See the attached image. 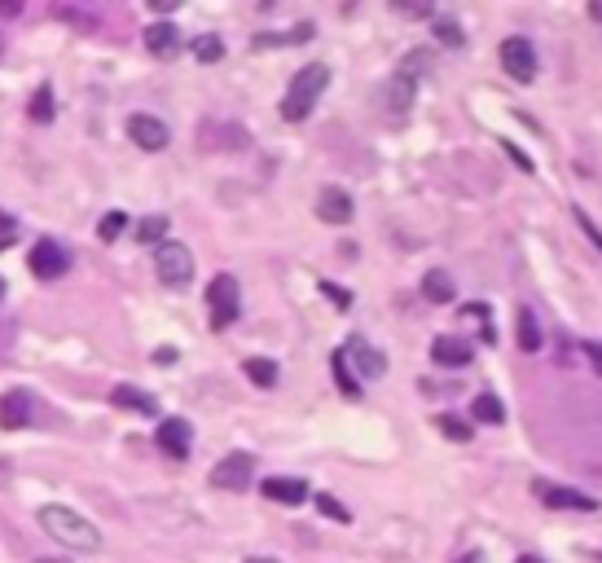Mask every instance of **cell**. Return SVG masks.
<instances>
[{
	"label": "cell",
	"instance_id": "cell-1",
	"mask_svg": "<svg viewBox=\"0 0 602 563\" xmlns=\"http://www.w3.org/2000/svg\"><path fill=\"white\" fill-rule=\"evenodd\" d=\"M36 520H40V528L53 537V542H62V546H71V550H97V546H102V533H97V528L88 524L80 511H71V506L49 502V506H40Z\"/></svg>",
	"mask_w": 602,
	"mask_h": 563
},
{
	"label": "cell",
	"instance_id": "cell-2",
	"mask_svg": "<svg viewBox=\"0 0 602 563\" xmlns=\"http://www.w3.org/2000/svg\"><path fill=\"white\" fill-rule=\"evenodd\" d=\"M326 84H330V66L326 62L299 66L291 88H286V97H282V119H286V124H304V119L312 115V106L321 102V93H326Z\"/></svg>",
	"mask_w": 602,
	"mask_h": 563
},
{
	"label": "cell",
	"instance_id": "cell-3",
	"mask_svg": "<svg viewBox=\"0 0 602 563\" xmlns=\"http://www.w3.org/2000/svg\"><path fill=\"white\" fill-rule=\"evenodd\" d=\"M207 308H211V330H225L238 322L242 313V291H238V278L233 273H216L207 282Z\"/></svg>",
	"mask_w": 602,
	"mask_h": 563
},
{
	"label": "cell",
	"instance_id": "cell-4",
	"mask_svg": "<svg viewBox=\"0 0 602 563\" xmlns=\"http://www.w3.org/2000/svg\"><path fill=\"white\" fill-rule=\"evenodd\" d=\"M154 269H159L163 286H185L189 278H194V251H189L185 242L163 238L159 247H154Z\"/></svg>",
	"mask_w": 602,
	"mask_h": 563
},
{
	"label": "cell",
	"instance_id": "cell-5",
	"mask_svg": "<svg viewBox=\"0 0 602 563\" xmlns=\"http://www.w3.org/2000/svg\"><path fill=\"white\" fill-rule=\"evenodd\" d=\"M497 58H501V71L519 84H528L532 75H537V49H532L528 36H506L497 49Z\"/></svg>",
	"mask_w": 602,
	"mask_h": 563
},
{
	"label": "cell",
	"instance_id": "cell-6",
	"mask_svg": "<svg viewBox=\"0 0 602 563\" xmlns=\"http://www.w3.org/2000/svg\"><path fill=\"white\" fill-rule=\"evenodd\" d=\"M27 264H31V273H36L40 282H53V278H66L71 273V251L62 247V242H53V238H44V242H36L31 247V256H27Z\"/></svg>",
	"mask_w": 602,
	"mask_h": 563
},
{
	"label": "cell",
	"instance_id": "cell-7",
	"mask_svg": "<svg viewBox=\"0 0 602 563\" xmlns=\"http://www.w3.org/2000/svg\"><path fill=\"white\" fill-rule=\"evenodd\" d=\"M255 480V458L251 454H229V458H220L216 467H211V484L216 489H225V493H242L247 484Z\"/></svg>",
	"mask_w": 602,
	"mask_h": 563
},
{
	"label": "cell",
	"instance_id": "cell-8",
	"mask_svg": "<svg viewBox=\"0 0 602 563\" xmlns=\"http://www.w3.org/2000/svg\"><path fill=\"white\" fill-rule=\"evenodd\" d=\"M36 418H40V401H36V392H27V388H14L0 401V427H9V432H22V427H36Z\"/></svg>",
	"mask_w": 602,
	"mask_h": 563
},
{
	"label": "cell",
	"instance_id": "cell-9",
	"mask_svg": "<svg viewBox=\"0 0 602 563\" xmlns=\"http://www.w3.org/2000/svg\"><path fill=\"white\" fill-rule=\"evenodd\" d=\"M128 141L137 150H146V154H159V150H167L172 132H167V124L159 115H132L128 119Z\"/></svg>",
	"mask_w": 602,
	"mask_h": 563
},
{
	"label": "cell",
	"instance_id": "cell-10",
	"mask_svg": "<svg viewBox=\"0 0 602 563\" xmlns=\"http://www.w3.org/2000/svg\"><path fill=\"white\" fill-rule=\"evenodd\" d=\"M317 216L326 220V225H348V220L356 216L352 194L343 190V185H326V190L317 194Z\"/></svg>",
	"mask_w": 602,
	"mask_h": 563
},
{
	"label": "cell",
	"instance_id": "cell-11",
	"mask_svg": "<svg viewBox=\"0 0 602 563\" xmlns=\"http://www.w3.org/2000/svg\"><path fill=\"white\" fill-rule=\"evenodd\" d=\"M471 344H466L462 335H436L431 339V361L444 370H462V366H471Z\"/></svg>",
	"mask_w": 602,
	"mask_h": 563
},
{
	"label": "cell",
	"instance_id": "cell-12",
	"mask_svg": "<svg viewBox=\"0 0 602 563\" xmlns=\"http://www.w3.org/2000/svg\"><path fill=\"white\" fill-rule=\"evenodd\" d=\"M541 502L545 506H559V511H598V498L594 493H581V489H563V484H537Z\"/></svg>",
	"mask_w": 602,
	"mask_h": 563
},
{
	"label": "cell",
	"instance_id": "cell-13",
	"mask_svg": "<svg viewBox=\"0 0 602 563\" xmlns=\"http://www.w3.org/2000/svg\"><path fill=\"white\" fill-rule=\"evenodd\" d=\"M154 445H159L163 454H172V458H185L189 445H194V432H189L185 418H163L159 432H154Z\"/></svg>",
	"mask_w": 602,
	"mask_h": 563
},
{
	"label": "cell",
	"instance_id": "cell-14",
	"mask_svg": "<svg viewBox=\"0 0 602 563\" xmlns=\"http://www.w3.org/2000/svg\"><path fill=\"white\" fill-rule=\"evenodd\" d=\"M343 357H352L356 366H361L365 379H378V374H387V357L370 344V339H361V335H352L348 344H343Z\"/></svg>",
	"mask_w": 602,
	"mask_h": 563
},
{
	"label": "cell",
	"instance_id": "cell-15",
	"mask_svg": "<svg viewBox=\"0 0 602 563\" xmlns=\"http://www.w3.org/2000/svg\"><path fill=\"white\" fill-rule=\"evenodd\" d=\"M146 49L154 58H176V53L185 49V36L172 27V22H150L146 27Z\"/></svg>",
	"mask_w": 602,
	"mask_h": 563
},
{
	"label": "cell",
	"instance_id": "cell-16",
	"mask_svg": "<svg viewBox=\"0 0 602 563\" xmlns=\"http://www.w3.org/2000/svg\"><path fill=\"white\" fill-rule=\"evenodd\" d=\"M264 489V498L269 502H282V506H299V502H308V484L304 480H295V476H269L260 484Z\"/></svg>",
	"mask_w": 602,
	"mask_h": 563
},
{
	"label": "cell",
	"instance_id": "cell-17",
	"mask_svg": "<svg viewBox=\"0 0 602 563\" xmlns=\"http://www.w3.org/2000/svg\"><path fill=\"white\" fill-rule=\"evenodd\" d=\"M110 401L119 405V410H137V414H159V396H150V392H141V388H132V383H119L115 392H110Z\"/></svg>",
	"mask_w": 602,
	"mask_h": 563
},
{
	"label": "cell",
	"instance_id": "cell-18",
	"mask_svg": "<svg viewBox=\"0 0 602 563\" xmlns=\"http://www.w3.org/2000/svg\"><path fill=\"white\" fill-rule=\"evenodd\" d=\"M515 339H519V352H541V344H545V335H541V317L532 313L528 304L519 308V326H515Z\"/></svg>",
	"mask_w": 602,
	"mask_h": 563
},
{
	"label": "cell",
	"instance_id": "cell-19",
	"mask_svg": "<svg viewBox=\"0 0 602 563\" xmlns=\"http://www.w3.org/2000/svg\"><path fill=\"white\" fill-rule=\"evenodd\" d=\"M422 300H427V304H453L457 300V282L444 269H431L427 278H422Z\"/></svg>",
	"mask_w": 602,
	"mask_h": 563
},
{
	"label": "cell",
	"instance_id": "cell-20",
	"mask_svg": "<svg viewBox=\"0 0 602 563\" xmlns=\"http://www.w3.org/2000/svg\"><path fill=\"white\" fill-rule=\"evenodd\" d=\"M471 418L475 423H506V405H501V396H493V392H479L475 401H471Z\"/></svg>",
	"mask_w": 602,
	"mask_h": 563
},
{
	"label": "cell",
	"instance_id": "cell-21",
	"mask_svg": "<svg viewBox=\"0 0 602 563\" xmlns=\"http://www.w3.org/2000/svg\"><path fill=\"white\" fill-rule=\"evenodd\" d=\"M312 40V22H299L295 31H264V36H255V49H277V44H304Z\"/></svg>",
	"mask_w": 602,
	"mask_h": 563
},
{
	"label": "cell",
	"instance_id": "cell-22",
	"mask_svg": "<svg viewBox=\"0 0 602 563\" xmlns=\"http://www.w3.org/2000/svg\"><path fill=\"white\" fill-rule=\"evenodd\" d=\"M247 379L255 383V388H277V379H282V370H277V361L269 357H247Z\"/></svg>",
	"mask_w": 602,
	"mask_h": 563
},
{
	"label": "cell",
	"instance_id": "cell-23",
	"mask_svg": "<svg viewBox=\"0 0 602 563\" xmlns=\"http://www.w3.org/2000/svg\"><path fill=\"white\" fill-rule=\"evenodd\" d=\"M427 71H431V53L427 49H409L405 58H400V66H396V75H400V80H409V84H418Z\"/></svg>",
	"mask_w": 602,
	"mask_h": 563
},
{
	"label": "cell",
	"instance_id": "cell-24",
	"mask_svg": "<svg viewBox=\"0 0 602 563\" xmlns=\"http://www.w3.org/2000/svg\"><path fill=\"white\" fill-rule=\"evenodd\" d=\"M414 88L418 84H409V80H400V75H392V84H387V106H392V115L400 119L409 106H414Z\"/></svg>",
	"mask_w": 602,
	"mask_h": 563
},
{
	"label": "cell",
	"instance_id": "cell-25",
	"mask_svg": "<svg viewBox=\"0 0 602 563\" xmlns=\"http://www.w3.org/2000/svg\"><path fill=\"white\" fill-rule=\"evenodd\" d=\"M27 115L36 119V124H49L53 119V88L44 84V88H36V93H31V106H27Z\"/></svg>",
	"mask_w": 602,
	"mask_h": 563
},
{
	"label": "cell",
	"instance_id": "cell-26",
	"mask_svg": "<svg viewBox=\"0 0 602 563\" xmlns=\"http://www.w3.org/2000/svg\"><path fill=\"white\" fill-rule=\"evenodd\" d=\"M312 502H317V511H321V515H326V520H339V524H352V511H348V506H343L339 498H334V493H317V498H312Z\"/></svg>",
	"mask_w": 602,
	"mask_h": 563
},
{
	"label": "cell",
	"instance_id": "cell-27",
	"mask_svg": "<svg viewBox=\"0 0 602 563\" xmlns=\"http://www.w3.org/2000/svg\"><path fill=\"white\" fill-rule=\"evenodd\" d=\"M163 234H167V216H146V220L137 225V238L146 242V247H159Z\"/></svg>",
	"mask_w": 602,
	"mask_h": 563
},
{
	"label": "cell",
	"instance_id": "cell-28",
	"mask_svg": "<svg viewBox=\"0 0 602 563\" xmlns=\"http://www.w3.org/2000/svg\"><path fill=\"white\" fill-rule=\"evenodd\" d=\"M194 58L198 62H220V58H225V40H220V36H198L194 40Z\"/></svg>",
	"mask_w": 602,
	"mask_h": 563
},
{
	"label": "cell",
	"instance_id": "cell-29",
	"mask_svg": "<svg viewBox=\"0 0 602 563\" xmlns=\"http://www.w3.org/2000/svg\"><path fill=\"white\" fill-rule=\"evenodd\" d=\"M436 40H440V44H449V49H462V44H466V31L457 27L453 18H444V14H440V18H436Z\"/></svg>",
	"mask_w": 602,
	"mask_h": 563
},
{
	"label": "cell",
	"instance_id": "cell-30",
	"mask_svg": "<svg viewBox=\"0 0 602 563\" xmlns=\"http://www.w3.org/2000/svg\"><path fill=\"white\" fill-rule=\"evenodd\" d=\"M334 379H339V392L343 396H352V401L361 396V383L348 374V357H343V352H334Z\"/></svg>",
	"mask_w": 602,
	"mask_h": 563
},
{
	"label": "cell",
	"instance_id": "cell-31",
	"mask_svg": "<svg viewBox=\"0 0 602 563\" xmlns=\"http://www.w3.org/2000/svg\"><path fill=\"white\" fill-rule=\"evenodd\" d=\"M436 423H440V432H444V436H449V440H462V445L475 436V427H471V423H462L457 414H440Z\"/></svg>",
	"mask_w": 602,
	"mask_h": 563
},
{
	"label": "cell",
	"instance_id": "cell-32",
	"mask_svg": "<svg viewBox=\"0 0 602 563\" xmlns=\"http://www.w3.org/2000/svg\"><path fill=\"white\" fill-rule=\"evenodd\" d=\"M124 229H128V216H124V212H106L102 225H97V238H102V242H115L119 234H124Z\"/></svg>",
	"mask_w": 602,
	"mask_h": 563
},
{
	"label": "cell",
	"instance_id": "cell-33",
	"mask_svg": "<svg viewBox=\"0 0 602 563\" xmlns=\"http://www.w3.org/2000/svg\"><path fill=\"white\" fill-rule=\"evenodd\" d=\"M576 225H581V229H585V238H589V242H594V247L602 251V229L594 225V220H589V212H581V207H576Z\"/></svg>",
	"mask_w": 602,
	"mask_h": 563
},
{
	"label": "cell",
	"instance_id": "cell-34",
	"mask_svg": "<svg viewBox=\"0 0 602 563\" xmlns=\"http://www.w3.org/2000/svg\"><path fill=\"white\" fill-rule=\"evenodd\" d=\"M14 238H18V225H14L9 216H0V251L14 247Z\"/></svg>",
	"mask_w": 602,
	"mask_h": 563
},
{
	"label": "cell",
	"instance_id": "cell-35",
	"mask_svg": "<svg viewBox=\"0 0 602 563\" xmlns=\"http://www.w3.org/2000/svg\"><path fill=\"white\" fill-rule=\"evenodd\" d=\"M58 18H66V22H75V27H88V31L97 27L93 18H88V14H75V9H58Z\"/></svg>",
	"mask_w": 602,
	"mask_h": 563
},
{
	"label": "cell",
	"instance_id": "cell-36",
	"mask_svg": "<svg viewBox=\"0 0 602 563\" xmlns=\"http://www.w3.org/2000/svg\"><path fill=\"white\" fill-rule=\"evenodd\" d=\"M18 14H22L18 0H0V18H18Z\"/></svg>",
	"mask_w": 602,
	"mask_h": 563
},
{
	"label": "cell",
	"instance_id": "cell-37",
	"mask_svg": "<svg viewBox=\"0 0 602 563\" xmlns=\"http://www.w3.org/2000/svg\"><path fill=\"white\" fill-rule=\"evenodd\" d=\"M321 291H326V295H330V300H334V304H352V300H348V295H343V291H339V286H330V282H321Z\"/></svg>",
	"mask_w": 602,
	"mask_h": 563
},
{
	"label": "cell",
	"instance_id": "cell-38",
	"mask_svg": "<svg viewBox=\"0 0 602 563\" xmlns=\"http://www.w3.org/2000/svg\"><path fill=\"white\" fill-rule=\"evenodd\" d=\"M506 150H510V159H515V163H519V168H523V172H532V159H528V154H519L515 146H510V141H506Z\"/></svg>",
	"mask_w": 602,
	"mask_h": 563
},
{
	"label": "cell",
	"instance_id": "cell-39",
	"mask_svg": "<svg viewBox=\"0 0 602 563\" xmlns=\"http://www.w3.org/2000/svg\"><path fill=\"white\" fill-rule=\"evenodd\" d=\"M585 352H589V361H594V366H598V370H602V344H589V348H585Z\"/></svg>",
	"mask_w": 602,
	"mask_h": 563
},
{
	"label": "cell",
	"instance_id": "cell-40",
	"mask_svg": "<svg viewBox=\"0 0 602 563\" xmlns=\"http://www.w3.org/2000/svg\"><path fill=\"white\" fill-rule=\"evenodd\" d=\"M462 563H484V555H479V550H466Z\"/></svg>",
	"mask_w": 602,
	"mask_h": 563
},
{
	"label": "cell",
	"instance_id": "cell-41",
	"mask_svg": "<svg viewBox=\"0 0 602 563\" xmlns=\"http://www.w3.org/2000/svg\"><path fill=\"white\" fill-rule=\"evenodd\" d=\"M247 563H277V559H269V555H251Z\"/></svg>",
	"mask_w": 602,
	"mask_h": 563
},
{
	"label": "cell",
	"instance_id": "cell-42",
	"mask_svg": "<svg viewBox=\"0 0 602 563\" xmlns=\"http://www.w3.org/2000/svg\"><path fill=\"white\" fill-rule=\"evenodd\" d=\"M515 563H541V559H537V555H519Z\"/></svg>",
	"mask_w": 602,
	"mask_h": 563
},
{
	"label": "cell",
	"instance_id": "cell-43",
	"mask_svg": "<svg viewBox=\"0 0 602 563\" xmlns=\"http://www.w3.org/2000/svg\"><path fill=\"white\" fill-rule=\"evenodd\" d=\"M589 14H594V18H598V22H602V5H594V9H589Z\"/></svg>",
	"mask_w": 602,
	"mask_h": 563
},
{
	"label": "cell",
	"instance_id": "cell-44",
	"mask_svg": "<svg viewBox=\"0 0 602 563\" xmlns=\"http://www.w3.org/2000/svg\"><path fill=\"white\" fill-rule=\"evenodd\" d=\"M36 563H66V559H36Z\"/></svg>",
	"mask_w": 602,
	"mask_h": 563
},
{
	"label": "cell",
	"instance_id": "cell-45",
	"mask_svg": "<svg viewBox=\"0 0 602 563\" xmlns=\"http://www.w3.org/2000/svg\"><path fill=\"white\" fill-rule=\"evenodd\" d=\"M0 295H5V278H0Z\"/></svg>",
	"mask_w": 602,
	"mask_h": 563
}]
</instances>
